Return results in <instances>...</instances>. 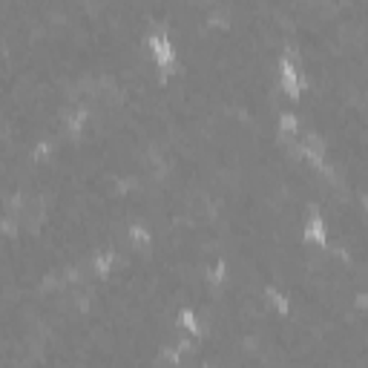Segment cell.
Here are the masks:
<instances>
[{
    "mask_svg": "<svg viewBox=\"0 0 368 368\" xmlns=\"http://www.w3.org/2000/svg\"><path fill=\"white\" fill-rule=\"evenodd\" d=\"M308 239H316V242L325 239V224H322V218H310L308 222Z\"/></svg>",
    "mask_w": 368,
    "mask_h": 368,
    "instance_id": "obj_2",
    "label": "cell"
},
{
    "mask_svg": "<svg viewBox=\"0 0 368 368\" xmlns=\"http://www.w3.org/2000/svg\"><path fill=\"white\" fill-rule=\"evenodd\" d=\"M279 75H282V84L288 86V92H290V95H299V75H296V69H294L290 60H282Z\"/></svg>",
    "mask_w": 368,
    "mask_h": 368,
    "instance_id": "obj_1",
    "label": "cell"
},
{
    "mask_svg": "<svg viewBox=\"0 0 368 368\" xmlns=\"http://www.w3.org/2000/svg\"><path fill=\"white\" fill-rule=\"evenodd\" d=\"M130 236H132V242H147V233H144L141 228H132V233H130Z\"/></svg>",
    "mask_w": 368,
    "mask_h": 368,
    "instance_id": "obj_4",
    "label": "cell"
},
{
    "mask_svg": "<svg viewBox=\"0 0 368 368\" xmlns=\"http://www.w3.org/2000/svg\"><path fill=\"white\" fill-rule=\"evenodd\" d=\"M282 130H288V132H290V130H296V121H294V118H290V115H282Z\"/></svg>",
    "mask_w": 368,
    "mask_h": 368,
    "instance_id": "obj_3",
    "label": "cell"
}]
</instances>
